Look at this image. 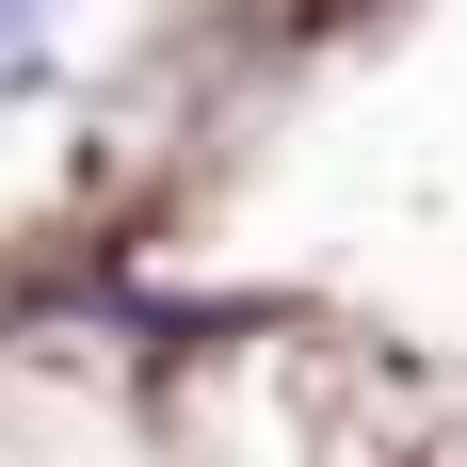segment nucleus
Instances as JSON below:
<instances>
[{"label": "nucleus", "mask_w": 467, "mask_h": 467, "mask_svg": "<svg viewBox=\"0 0 467 467\" xmlns=\"http://www.w3.org/2000/svg\"><path fill=\"white\" fill-rule=\"evenodd\" d=\"M48 16H65V0H0V81L33 65V33H48Z\"/></svg>", "instance_id": "obj_1"}]
</instances>
